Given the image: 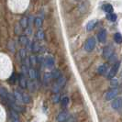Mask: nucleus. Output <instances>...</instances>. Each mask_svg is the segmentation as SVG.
<instances>
[{"label":"nucleus","instance_id":"f257e3e1","mask_svg":"<svg viewBox=\"0 0 122 122\" xmlns=\"http://www.w3.org/2000/svg\"><path fill=\"white\" fill-rule=\"evenodd\" d=\"M95 47H96V40H95V38H93V37L88 38L86 41V42H85V50L86 51L90 52V51H92L93 50L95 49Z\"/></svg>","mask_w":122,"mask_h":122},{"label":"nucleus","instance_id":"f03ea898","mask_svg":"<svg viewBox=\"0 0 122 122\" xmlns=\"http://www.w3.org/2000/svg\"><path fill=\"white\" fill-rule=\"evenodd\" d=\"M119 64H120V62L117 61V62H116V63L113 65V67L111 68V70H110L109 73H108V78H110V79H111V78H114V76L117 74L118 69H119Z\"/></svg>","mask_w":122,"mask_h":122},{"label":"nucleus","instance_id":"7ed1b4c3","mask_svg":"<svg viewBox=\"0 0 122 122\" xmlns=\"http://www.w3.org/2000/svg\"><path fill=\"white\" fill-rule=\"evenodd\" d=\"M117 93H118V91H117V88L111 89L108 92H107V94H106V99L107 100H112V99H114L117 97Z\"/></svg>","mask_w":122,"mask_h":122},{"label":"nucleus","instance_id":"20e7f679","mask_svg":"<svg viewBox=\"0 0 122 122\" xmlns=\"http://www.w3.org/2000/svg\"><path fill=\"white\" fill-rule=\"evenodd\" d=\"M111 107L112 108L114 109H119L122 107V98L121 97H117L116 99H114V101L111 103Z\"/></svg>","mask_w":122,"mask_h":122},{"label":"nucleus","instance_id":"39448f33","mask_svg":"<svg viewBox=\"0 0 122 122\" xmlns=\"http://www.w3.org/2000/svg\"><path fill=\"white\" fill-rule=\"evenodd\" d=\"M18 84H19L20 87H22V88H26V87H27L28 83H27L26 77H25V75L23 74V73H20V74L18 75Z\"/></svg>","mask_w":122,"mask_h":122},{"label":"nucleus","instance_id":"423d86ee","mask_svg":"<svg viewBox=\"0 0 122 122\" xmlns=\"http://www.w3.org/2000/svg\"><path fill=\"white\" fill-rule=\"evenodd\" d=\"M69 117V114L65 111H62L58 114L57 116V121L58 122H65Z\"/></svg>","mask_w":122,"mask_h":122},{"label":"nucleus","instance_id":"0eeeda50","mask_svg":"<svg viewBox=\"0 0 122 122\" xmlns=\"http://www.w3.org/2000/svg\"><path fill=\"white\" fill-rule=\"evenodd\" d=\"M44 62H45L46 67L51 69V68L53 67V65H54V59L51 56H47L45 58V60H44Z\"/></svg>","mask_w":122,"mask_h":122},{"label":"nucleus","instance_id":"6e6552de","mask_svg":"<svg viewBox=\"0 0 122 122\" xmlns=\"http://www.w3.org/2000/svg\"><path fill=\"white\" fill-rule=\"evenodd\" d=\"M97 39L99 42H105L106 39H107V30H101L99 31L97 34Z\"/></svg>","mask_w":122,"mask_h":122},{"label":"nucleus","instance_id":"1a4fd4ad","mask_svg":"<svg viewBox=\"0 0 122 122\" xmlns=\"http://www.w3.org/2000/svg\"><path fill=\"white\" fill-rule=\"evenodd\" d=\"M0 97L2 98L4 101L7 102V98H8V92L4 86H0Z\"/></svg>","mask_w":122,"mask_h":122},{"label":"nucleus","instance_id":"9d476101","mask_svg":"<svg viewBox=\"0 0 122 122\" xmlns=\"http://www.w3.org/2000/svg\"><path fill=\"white\" fill-rule=\"evenodd\" d=\"M112 55H113V50H112V48L110 46L106 47L104 49V51H103V56L107 59V58H109L110 56H112Z\"/></svg>","mask_w":122,"mask_h":122},{"label":"nucleus","instance_id":"9b49d317","mask_svg":"<svg viewBox=\"0 0 122 122\" xmlns=\"http://www.w3.org/2000/svg\"><path fill=\"white\" fill-rule=\"evenodd\" d=\"M17 82H18V76H17L16 73H13L12 74H11V76L8 78V83H9L10 85L14 86V85H16Z\"/></svg>","mask_w":122,"mask_h":122},{"label":"nucleus","instance_id":"f8f14e48","mask_svg":"<svg viewBox=\"0 0 122 122\" xmlns=\"http://www.w3.org/2000/svg\"><path fill=\"white\" fill-rule=\"evenodd\" d=\"M96 24H97V21H96V20H90V21L87 23V25H86V30L91 31L92 30H94Z\"/></svg>","mask_w":122,"mask_h":122},{"label":"nucleus","instance_id":"ddd939ff","mask_svg":"<svg viewBox=\"0 0 122 122\" xmlns=\"http://www.w3.org/2000/svg\"><path fill=\"white\" fill-rule=\"evenodd\" d=\"M14 97L16 99V101H18V102H20V103H22V93H20L19 91L18 90H16V91H14Z\"/></svg>","mask_w":122,"mask_h":122},{"label":"nucleus","instance_id":"4468645a","mask_svg":"<svg viewBox=\"0 0 122 122\" xmlns=\"http://www.w3.org/2000/svg\"><path fill=\"white\" fill-rule=\"evenodd\" d=\"M18 42L22 45H27L29 43V40H28V37L26 35H21L18 38Z\"/></svg>","mask_w":122,"mask_h":122},{"label":"nucleus","instance_id":"2eb2a0df","mask_svg":"<svg viewBox=\"0 0 122 122\" xmlns=\"http://www.w3.org/2000/svg\"><path fill=\"white\" fill-rule=\"evenodd\" d=\"M103 10L105 12L111 14V13H113V6L110 4H105V5H103Z\"/></svg>","mask_w":122,"mask_h":122},{"label":"nucleus","instance_id":"dca6fc26","mask_svg":"<svg viewBox=\"0 0 122 122\" xmlns=\"http://www.w3.org/2000/svg\"><path fill=\"white\" fill-rule=\"evenodd\" d=\"M51 78H54V79H59L61 77V72L59 70H53L51 73Z\"/></svg>","mask_w":122,"mask_h":122},{"label":"nucleus","instance_id":"f3484780","mask_svg":"<svg viewBox=\"0 0 122 122\" xmlns=\"http://www.w3.org/2000/svg\"><path fill=\"white\" fill-rule=\"evenodd\" d=\"M19 23H20V26H21V28H23V29H27V27H28V24H29L28 18H26V17H23V18L20 19Z\"/></svg>","mask_w":122,"mask_h":122},{"label":"nucleus","instance_id":"a211bd4d","mask_svg":"<svg viewBox=\"0 0 122 122\" xmlns=\"http://www.w3.org/2000/svg\"><path fill=\"white\" fill-rule=\"evenodd\" d=\"M114 41L115 42L117 43V44H121L122 43V36L120 33H115L114 34Z\"/></svg>","mask_w":122,"mask_h":122},{"label":"nucleus","instance_id":"6ab92c4d","mask_svg":"<svg viewBox=\"0 0 122 122\" xmlns=\"http://www.w3.org/2000/svg\"><path fill=\"white\" fill-rule=\"evenodd\" d=\"M30 97L28 95V94H22V103H25V104H29L30 103Z\"/></svg>","mask_w":122,"mask_h":122},{"label":"nucleus","instance_id":"aec40b11","mask_svg":"<svg viewBox=\"0 0 122 122\" xmlns=\"http://www.w3.org/2000/svg\"><path fill=\"white\" fill-rule=\"evenodd\" d=\"M107 66L106 65V64H103V65H101V66H99L97 69V73L99 74H104L106 72H107Z\"/></svg>","mask_w":122,"mask_h":122},{"label":"nucleus","instance_id":"412c9836","mask_svg":"<svg viewBox=\"0 0 122 122\" xmlns=\"http://www.w3.org/2000/svg\"><path fill=\"white\" fill-rule=\"evenodd\" d=\"M29 75H30V79H35L37 77V75H38V73H37L36 71L34 70V69H30L29 70Z\"/></svg>","mask_w":122,"mask_h":122},{"label":"nucleus","instance_id":"4be33fe9","mask_svg":"<svg viewBox=\"0 0 122 122\" xmlns=\"http://www.w3.org/2000/svg\"><path fill=\"white\" fill-rule=\"evenodd\" d=\"M107 18L109 21L114 22V21H116V20H117V15H116V14H114V13L107 14Z\"/></svg>","mask_w":122,"mask_h":122},{"label":"nucleus","instance_id":"5701e85b","mask_svg":"<svg viewBox=\"0 0 122 122\" xmlns=\"http://www.w3.org/2000/svg\"><path fill=\"white\" fill-rule=\"evenodd\" d=\"M34 24L37 28H41V25H42V19L41 18H36L34 19Z\"/></svg>","mask_w":122,"mask_h":122},{"label":"nucleus","instance_id":"b1692460","mask_svg":"<svg viewBox=\"0 0 122 122\" xmlns=\"http://www.w3.org/2000/svg\"><path fill=\"white\" fill-rule=\"evenodd\" d=\"M19 56L21 57V59L24 61L25 59L27 58V50L26 49H21L19 51Z\"/></svg>","mask_w":122,"mask_h":122},{"label":"nucleus","instance_id":"393cba45","mask_svg":"<svg viewBox=\"0 0 122 122\" xmlns=\"http://www.w3.org/2000/svg\"><path fill=\"white\" fill-rule=\"evenodd\" d=\"M64 84H65V78L64 77H60L58 81H57V86H59V87H61L62 86H64Z\"/></svg>","mask_w":122,"mask_h":122},{"label":"nucleus","instance_id":"a878e982","mask_svg":"<svg viewBox=\"0 0 122 122\" xmlns=\"http://www.w3.org/2000/svg\"><path fill=\"white\" fill-rule=\"evenodd\" d=\"M36 36L39 40H43V39H44V32H43L41 30H39L37 31Z\"/></svg>","mask_w":122,"mask_h":122},{"label":"nucleus","instance_id":"bb28decb","mask_svg":"<svg viewBox=\"0 0 122 122\" xmlns=\"http://www.w3.org/2000/svg\"><path fill=\"white\" fill-rule=\"evenodd\" d=\"M51 73H46L45 74H44V78H43L44 83L48 84V83L50 82V80H51Z\"/></svg>","mask_w":122,"mask_h":122},{"label":"nucleus","instance_id":"cd10ccee","mask_svg":"<svg viewBox=\"0 0 122 122\" xmlns=\"http://www.w3.org/2000/svg\"><path fill=\"white\" fill-rule=\"evenodd\" d=\"M31 50L34 51V52H37V51H39V45H38V43L37 42H33L32 43V45H31Z\"/></svg>","mask_w":122,"mask_h":122},{"label":"nucleus","instance_id":"c85d7f7f","mask_svg":"<svg viewBox=\"0 0 122 122\" xmlns=\"http://www.w3.org/2000/svg\"><path fill=\"white\" fill-rule=\"evenodd\" d=\"M61 106L62 107H66L68 104H69V98L67 97H63L62 99H61Z\"/></svg>","mask_w":122,"mask_h":122},{"label":"nucleus","instance_id":"c756f323","mask_svg":"<svg viewBox=\"0 0 122 122\" xmlns=\"http://www.w3.org/2000/svg\"><path fill=\"white\" fill-rule=\"evenodd\" d=\"M10 114H11V116L13 117L14 120H18V113H17V112H15L14 110L11 109V111H10Z\"/></svg>","mask_w":122,"mask_h":122},{"label":"nucleus","instance_id":"7c9ffc66","mask_svg":"<svg viewBox=\"0 0 122 122\" xmlns=\"http://www.w3.org/2000/svg\"><path fill=\"white\" fill-rule=\"evenodd\" d=\"M36 61H37V59L35 56H31L30 58V64H32V65H35Z\"/></svg>","mask_w":122,"mask_h":122},{"label":"nucleus","instance_id":"2f4dec72","mask_svg":"<svg viewBox=\"0 0 122 122\" xmlns=\"http://www.w3.org/2000/svg\"><path fill=\"white\" fill-rule=\"evenodd\" d=\"M27 86H29V89H30V91H34V85H33L32 82H30L29 85H27Z\"/></svg>","mask_w":122,"mask_h":122},{"label":"nucleus","instance_id":"473e14b6","mask_svg":"<svg viewBox=\"0 0 122 122\" xmlns=\"http://www.w3.org/2000/svg\"><path fill=\"white\" fill-rule=\"evenodd\" d=\"M59 97H60V96H59L58 94H56L54 97H53V101H54V103H57V102L59 101Z\"/></svg>","mask_w":122,"mask_h":122},{"label":"nucleus","instance_id":"72a5a7b5","mask_svg":"<svg viewBox=\"0 0 122 122\" xmlns=\"http://www.w3.org/2000/svg\"><path fill=\"white\" fill-rule=\"evenodd\" d=\"M117 82L116 79H114V81H113V80L111 81V85H112V86H114V85H117Z\"/></svg>","mask_w":122,"mask_h":122},{"label":"nucleus","instance_id":"f704fd0d","mask_svg":"<svg viewBox=\"0 0 122 122\" xmlns=\"http://www.w3.org/2000/svg\"><path fill=\"white\" fill-rule=\"evenodd\" d=\"M12 122H19V120H13Z\"/></svg>","mask_w":122,"mask_h":122}]
</instances>
